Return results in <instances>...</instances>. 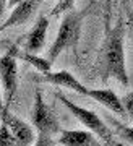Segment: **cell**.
<instances>
[{
    "mask_svg": "<svg viewBox=\"0 0 133 146\" xmlns=\"http://www.w3.org/2000/svg\"><path fill=\"white\" fill-rule=\"evenodd\" d=\"M125 21L118 18L117 23L110 26L109 16H106L104 26V41L99 52V72L101 80L107 81L115 78L120 84L128 86L127 65H125Z\"/></svg>",
    "mask_w": 133,
    "mask_h": 146,
    "instance_id": "obj_1",
    "label": "cell"
},
{
    "mask_svg": "<svg viewBox=\"0 0 133 146\" xmlns=\"http://www.w3.org/2000/svg\"><path fill=\"white\" fill-rule=\"evenodd\" d=\"M89 8L91 7H86L83 10H72L63 15L60 26H59V31H57L55 41H54V44L51 46L49 52H47V58L52 63L59 58V55L63 50H68V49L75 50L78 47L80 36H81L83 21H84L86 15L89 13Z\"/></svg>",
    "mask_w": 133,
    "mask_h": 146,
    "instance_id": "obj_2",
    "label": "cell"
},
{
    "mask_svg": "<svg viewBox=\"0 0 133 146\" xmlns=\"http://www.w3.org/2000/svg\"><path fill=\"white\" fill-rule=\"evenodd\" d=\"M55 98L75 115V119L80 120L83 125L86 127L89 131H92L101 141L107 143V145H112V131H110V128L104 123L102 119H101L96 112H92V110H89V109H84V107H80L78 104H75L73 101H70L66 96H63V94H60V93H57Z\"/></svg>",
    "mask_w": 133,
    "mask_h": 146,
    "instance_id": "obj_3",
    "label": "cell"
},
{
    "mask_svg": "<svg viewBox=\"0 0 133 146\" xmlns=\"http://www.w3.org/2000/svg\"><path fill=\"white\" fill-rule=\"evenodd\" d=\"M18 46H11L0 57V81L3 86V102L10 107L18 89Z\"/></svg>",
    "mask_w": 133,
    "mask_h": 146,
    "instance_id": "obj_4",
    "label": "cell"
},
{
    "mask_svg": "<svg viewBox=\"0 0 133 146\" xmlns=\"http://www.w3.org/2000/svg\"><path fill=\"white\" fill-rule=\"evenodd\" d=\"M31 120L33 125L37 128L39 133H49V135H55L60 133V123L59 119L55 117L54 110L46 104V101L42 98L41 91L37 89L36 96H34V104H33V112H31Z\"/></svg>",
    "mask_w": 133,
    "mask_h": 146,
    "instance_id": "obj_5",
    "label": "cell"
},
{
    "mask_svg": "<svg viewBox=\"0 0 133 146\" xmlns=\"http://www.w3.org/2000/svg\"><path fill=\"white\" fill-rule=\"evenodd\" d=\"M0 120L5 122L10 127V130L13 131V135L16 136L18 146H33L36 141V135L34 130L28 125L25 120H21L20 117H16L15 114L10 112V107H3L0 110Z\"/></svg>",
    "mask_w": 133,
    "mask_h": 146,
    "instance_id": "obj_6",
    "label": "cell"
},
{
    "mask_svg": "<svg viewBox=\"0 0 133 146\" xmlns=\"http://www.w3.org/2000/svg\"><path fill=\"white\" fill-rule=\"evenodd\" d=\"M42 2L44 0H21L18 5H15L11 8L10 16L3 21V25H0V33H3L8 28L25 25L26 21L37 11V8L41 7Z\"/></svg>",
    "mask_w": 133,
    "mask_h": 146,
    "instance_id": "obj_7",
    "label": "cell"
},
{
    "mask_svg": "<svg viewBox=\"0 0 133 146\" xmlns=\"http://www.w3.org/2000/svg\"><path fill=\"white\" fill-rule=\"evenodd\" d=\"M47 28H49V16L41 15L36 20V23L33 25L31 31L28 33V36H26L25 50L37 54L39 50H42V49H44V44H46V36H47Z\"/></svg>",
    "mask_w": 133,
    "mask_h": 146,
    "instance_id": "obj_8",
    "label": "cell"
},
{
    "mask_svg": "<svg viewBox=\"0 0 133 146\" xmlns=\"http://www.w3.org/2000/svg\"><path fill=\"white\" fill-rule=\"evenodd\" d=\"M86 96H88V98H92L96 102H99V104L104 106V107H107L110 112L117 114L118 117H128L127 110H125V107H123L122 99L114 93L112 89H107V88H102V89H88Z\"/></svg>",
    "mask_w": 133,
    "mask_h": 146,
    "instance_id": "obj_9",
    "label": "cell"
},
{
    "mask_svg": "<svg viewBox=\"0 0 133 146\" xmlns=\"http://www.w3.org/2000/svg\"><path fill=\"white\" fill-rule=\"evenodd\" d=\"M42 80L47 81V83H52L55 86H62V88L72 89V91H76L80 94H84L86 96L88 88L84 84L80 83V80L73 75V73L66 72V70H60V72H49L46 75H42Z\"/></svg>",
    "mask_w": 133,
    "mask_h": 146,
    "instance_id": "obj_10",
    "label": "cell"
},
{
    "mask_svg": "<svg viewBox=\"0 0 133 146\" xmlns=\"http://www.w3.org/2000/svg\"><path fill=\"white\" fill-rule=\"evenodd\" d=\"M57 143L62 146H99L96 135L89 130H62Z\"/></svg>",
    "mask_w": 133,
    "mask_h": 146,
    "instance_id": "obj_11",
    "label": "cell"
},
{
    "mask_svg": "<svg viewBox=\"0 0 133 146\" xmlns=\"http://www.w3.org/2000/svg\"><path fill=\"white\" fill-rule=\"evenodd\" d=\"M18 58H21V60L28 62L29 65H33V67L36 68L39 73H42V75L52 72V70H51V68H52V62H51V60H49V58L39 57V55L34 54V52H28V50L18 52Z\"/></svg>",
    "mask_w": 133,
    "mask_h": 146,
    "instance_id": "obj_12",
    "label": "cell"
},
{
    "mask_svg": "<svg viewBox=\"0 0 133 146\" xmlns=\"http://www.w3.org/2000/svg\"><path fill=\"white\" fill-rule=\"evenodd\" d=\"M0 146H18L16 136L13 135V131L5 122L0 123Z\"/></svg>",
    "mask_w": 133,
    "mask_h": 146,
    "instance_id": "obj_13",
    "label": "cell"
},
{
    "mask_svg": "<svg viewBox=\"0 0 133 146\" xmlns=\"http://www.w3.org/2000/svg\"><path fill=\"white\" fill-rule=\"evenodd\" d=\"M75 2L76 0H57V3L54 5V8L51 11V16H60L72 11L73 7H75Z\"/></svg>",
    "mask_w": 133,
    "mask_h": 146,
    "instance_id": "obj_14",
    "label": "cell"
},
{
    "mask_svg": "<svg viewBox=\"0 0 133 146\" xmlns=\"http://www.w3.org/2000/svg\"><path fill=\"white\" fill-rule=\"evenodd\" d=\"M117 133L122 136L125 141H128L130 145H133V125H123V123H115Z\"/></svg>",
    "mask_w": 133,
    "mask_h": 146,
    "instance_id": "obj_15",
    "label": "cell"
},
{
    "mask_svg": "<svg viewBox=\"0 0 133 146\" xmlns=\"http://www.w3.org/2000/svg\"><path fill=\"white\" fill-rule=\"evenodd\" d=\"M52 136L54 135H49V133H39L33 146H54L55 145V141H54Z\"/></svg>",
    "mask_w": 133,
    "mask_h": 146,
    "instance_id": "obj_16",
    "label": "cell"
},
{
    "mask_svg": "<svg viewBox=\"0 0 133 146\" xmlns=\"http://www.w3.org/2000/svg\"><path fill=\"white\" fill-rule=\"evenodd\" d=\"M122 102H123V107H125V110H127V115L133 120V93L127 94V96L122 99Z\"/></svg>",
    "mask_w": 133,
    "mask_h": 146,
    "instance_id": "obj_17",
    "label": "cell"
},
{
    "mask_svg": "<svg viewBox=\"0 0 133 146\" xmlns=\"http://www.w3.org/2000/svg\"><path fill=\"white\" fill-rule=\"evenodd\" d=\"M7 7H8V0H0V18H2V15H3V11H5Z\"/></svg>",
    "mask_w": 133,
    "mask_h": 146,
    "instance_id": "obj_18",
    "label": "cell"
},
{
    "mask_svg": "<svg viewBox=\"0 0 133 146\" xmlns=\"http://www.w3.org/2000/svg\"><path fill=\"white\" fill-rule=\"evenodd\" d=\"M21 0H8V8H13L15 5H18Z\"/></svg>",
    "mask_w": 133,
    "mask_h": 146,
    "instance_id": "obj_19",
    "label": "cell"
},
{
    "mask_svg": "<svg viewBox=\"0 0 133 146\" xmlns=\"http://www.w3.org/2000/svg\"><path fill=\"white\" fill-rule=\"evenodd\" d=\"M128 23L132 25V28H133V11L130 13V16H128Z\"/></svg>",
    "mask_w": 133,
    "mask_h": 146,
    "instance_id": "obj_20",
    "label": "cell"
},
{
    "mask_svg": "<svg viewBox=\"0 0 133 146\" xmlns=\"http://www.w3.org/2000/svg\"><path fill=\"white\" fill-rule=\"evenodd\" d=\"M5 107V102H2V93H0V110Z\"/></svg>",
    "mask_w": 133,
    "mask_h": 146,
    "instance_id": "obj_21",
    "label": "cell"
}]
</instances>
